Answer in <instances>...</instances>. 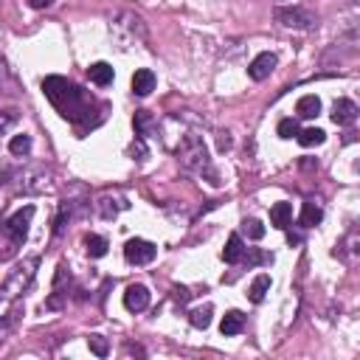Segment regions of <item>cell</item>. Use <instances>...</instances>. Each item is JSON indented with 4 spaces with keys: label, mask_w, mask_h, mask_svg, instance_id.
<instances>
[{
    "label": "cell",
    "mask_w": 360,
    "mask_h": 360,
    "mask_svg": "<svg viewBox=\"0 0 360 360\" xmlns=\"http://www.w3.org/2000/svg\"><path fill=\"white\" fill-rule=\"evenodd\" d=\"M32 220H34V205H25V208H20L17 214H12V217L6 220V234H9V239H12V248H9V251H14L17 245H23V243H25V236H28V225H32Z\"/></svg>",
    "instance_id": "5"
},
{
    "label": "cell",
    "mask_w": 360,
    "mask_h": 360,
    "mask_svg": "<svg viewBox=\"0 0 360 360\" xmlns=\"http://www.w3.org/2000/svg\"><path fill=\"white\" fill-rule=\"evenodd\" d=\"M107 239L104 236H96V234H90V236H85V251H87V256H93V259H102V256H107Z\"/></svg>",
    "instance_id": "22"
},
{
    "label": "cell",
    "mask_w": 360,
    "mask_h": 360,
    "mask_svg": "<svg viewBox=\"0 0 360 360\" xmlns=\"http://www.w3.org/2000/svg\"><path fill=\"white\" fill-rule=\"evenodd\" d=\"M279 135L282 138H295L298 135V122H295V118H282V122H279Z\"/></svg>",
    "instance_id": "27"
},
{
    "label": "cell",
    "mask_w": 360,
    "mask_h": 360,
    "mask_svg": "<svg viewBox=\"0 0 360 360\" xmlns=\"http://www.w3.org/2000/svg\"><path fill=\"white\" fill-rule=\"evenodd\" d=\"M175 155H177V164L183 172L189 175H197V177H205L212 186H220L223 180L212 164V158H208V146L203 144V138L197 133H186V135H180V144L175 149Z\"/></svg>",
    "instance_id": "2"
},
{
    "label": "cell",
    "mask_w": 360,
    "mask_h": 360,
    "mask_svg": "<svg viewBox=\"0 0 360 360\" xmlns=\"http://www.w3.org/2000/svg\"><path fill=\"white\" fill-rule=\"evenodd\" d=\"M217 149L220 153H228L231 149V133H217Z\"/></svg>",
    "instance_id": "32"
},
{
    "label": "cell",
    "mask_w": 360,
    "mask_h": 360,
    "mask_svg": "<svg viewBox=\"0 0 360 360\" xmlns=\"http://www.w3.org/2000/svg\"><path fill=\"white\" fill-rule=\"evenodd\" d=\"M113 65H107V63H96V65H90L87 68V79L93 82V85H99V87H107L110 82H113Z\"/></svg>",
    "instance_id": "20"
},
{
    "label": "cell",
    "mask_w": 360,
    "mask_h": 360,
    "mask_svg": "<svg viewBox=\"0 0 360 360\" xmlns=\"http://www.w3.org/2000/svg\"><path fill=\"white\" fill-rule=\"evenodd\" d=\"M82 205H85V197H79V200L68 197V200L59 203V212H56V220H54V234H56V236L65 234V228H68V225L76 220V214L82 212Z\"/></svg>",
    "instance_id": "8"
},
{
    "label": "cell",
    "mask_w": 360,
    "mask_h": 360,
    "mask_svg": "<svg viewBox=\"0 0 360 360\" xmlns=\"http://www.w3.org/2000/svg\"><path fill=\"white\" fill-rule=\"evenodd\" d=\"M17 122V113L14 110H0V135H6Z\"/></svg>",
    "instance_id": "28"
},
{
    "label": "cell",
    "mask_w": 360,
    "mask_h": 360,
    "mask_svg": "<svg viewBox=\"0 0 360 360\" xmlns=\"http://www.w3.org/2000/svg\"><path fill=\"white\" fill-rule=\"evenodd\" d=\"M324 220V212H321V205L318 203H313V200H307L304 205H302V214H298V225H304V228H313V225H318Z\"/></svg>",
    "instance_id": "19"
},
{
    "label": "cell",
    "mask_w": 360,
    "mask_h": 360,
    "mask_svg": "<svg viewBox=\"0 0 360 360\" xmlns=\"http://www.w3.org/2000/svg\"><path fill=\"white\" fill-rule=\"evenodd\" d=\"M158 256V248L153 245V243H146V239H130V243L124 245V259L130 262V265H138V267H144V265H149Z\"/></svg>",
    "instance_id": "7"
},
{
    "label": "cell",
    "mask_w": 360,
    "mask_h": 360,
    "mask_svg": "<svg viewBox=\"0 0 360 360\" xmlns=\"http://www.w3.org/2000/svg\"><path fill=\"white\" fill-rule=\"evenodd\" d=\"M43 93L59 110V115L68 118V122H74V124H87L90 122L93 99L87 96V90H82L79 85L68 82L65 76H48L43 82Z\"/></svg>",
    "instance_id": "1"
},
{
    "label": "cell",
    "mask_w": 360,
    "mask_h": 360,
    "mask_svg": "<svg viewBox=\"0 0 360 360\" xmlns=\"http://www.w3.org/2000/svg\"><path fill=\"white\" fill-rule=\"evenodd\" d=\"M175 298H177V302H180V304H186V302H189V298H192V293H189L186 287H175Z\"/></svg>",
    "instance_id": "33"
},
{
    "label": "cell",
    "mask_w": 360,
    "mask_h": 360,
    "mask_svg": "<svg viewBox=\"0 0 360 360\" xmlns=\"http://www.w3.org/2000/svg\"><path fill=\"white\" fill-rule=\"evenodd\" d=\"M133 127H135V135L138 138H149L153 133H158V122L146 110H138L135 118H133Z\"/></svg>",
    "instance_id": "17"
},
{
    "label": "cell",
    "mask_w": 360,
    "mask_h": 360,
    "mask_svg": "<svg viewBox=\"0 0 360 360\" xmlns=\"http://www.w3.org/2000/svg\"><path fill=\"white\" fill-rule=\"evenodd\" d=\"M48 186H51V172H45L43 166L23 175V192H28V194H32V192H45Z\"/></svg>",
    "instance_id": "13"
},
{
    "label": "cell",
    "mask_w": 360,
    "mask_h": 360,
    "mask_svg": "<svg viewBox=\"0 0 360 360\" xmlns=\"http://www.w3.org/2000/svg\"><path fill=\"white\" fill-rule=\"evenodd\" d=\"M127 208H130V200L124 194H118V192H104L96 200V214L102 220H115L122 212H127Z\"/></svg>",
    "instance_id": "6"
},
{
    "label": "cell",
    "mask_w": 360,
    "mask_h": 360,
    "mask_svg": "<svg viewBox=\"0 0 360 360\" xmlns=\"http://www.w3.org/2000/svg\"><path fill=\"white\" fill-rule=\"evenodd\" d=\"M37 267H40V256H28V259H23L20 265H14V267L9 270L6 282L0 284V293H3L6 298L23 295L28 287H32V282H34V276H37Z\"/></svg>",
    "instance_id": "4"
},
{
    "label": "cell",
    "mask_w": 360,
    "mask_h": 360,
    "mask_svg": "<svg viewBox=\"0 0 360 360\" xmlns=\"http://www.w3.org/2000/svg\"><path fill=\"white\" fill-rule=\"evenodd\" d=\"M276 54H270V51H265V54H259V56H254V63L248 65V76L254 79V82H265L270 74L276 71Z\"/></svg>",
    "instance_id": "10"
},
{
    "label": "cell",
    "mask_w": 360,
    "mask_h": 360,
    "mask_svg": "<svg viewBox=\"0 0 360 360\" xmlns=\"http://www.w3.org/2000/svg\"><path fill=\"white\" fill-rule=\"evenodd\" d=\"M333 122L338 127H352L357 122V104L349 102V99H338L335 107H333Z\"/></svg>",
    "instance_id": "12"
},
{
    "label": "cell",
    "mask_w": 360,
    "mask_h": 360,
    "mask_svg": "<svg viewBox=\"0 0 360 360\" xmlns=\"http://www.w3.org/2000/svg\"><path fill=\"white\" fill-rule=\"evenodd\" d=\"M124 307L130 313H144L149 307V290L144 284H130L124 293Z\"/></svg>",
    "instance_id": "11"
},
{
    "label": "cell",
    "mask_w": 360,
    "mask_h": 360,
    "mask_svg": "<svg viewBox=\"0 0 360 360\" xmlns=\"http://www.w3.org/2000/svg\"><path fill=\"white\" fill-rule=\"evenodd\" d=\"M90 352L93 355H99V357H107V352H110V346H107V341L102 338V335H90Z\"/></svg>",
    "instance_id": "29"
},
{
    "label": "cell",
    "mask_w": 360,
    "mask_h": 360,
    "mask_svg": "<svg viewBox=\"0 0 360 360\" xmlns=\"http://www.w3.org/2000/svg\"><path fill=\"white\" fill-rule=\"evenodd\" d=\"M9 153L12 155H17V158H25L28 153H32V135H14L12 141H9Z\"/></svg>",
    "instance_id": "26"
},
{
    "label": "cell",
    "mask_w": 360,
    "mask_h": 360,
    "mask_svg": "<svg viewBox=\"0 0 360 360\" xmlns=\"http://www.w3.org/2000/svg\"><path fill=\"white\" fill-rule=\"evenodd\" d=\"M110 34L122 48H130V45L146 40V25H144V20L138 14L122 12V14H115V20L110 23Z\"/></svg>",
    "instance_id": "3"
},
{
    "label": "cell",
    "mask_w": 360,
    "mask_h": 360,
    "mask_svg": "<svg viewBox=\"0 0 360 360\" xmlns=\"http://www.w3.org/2000/svg\"><path fill=\"white\" fill-rule=\"evenodd\" d=\"M223 259H225V265H236V262L245 259V243H243V236H239V234L228 236V243L223 248Z\"/></svg>",
    "instance_id": "15"
},
{
    "label": "cell",
    "mask_w": 360,
    "mask_h": 360,
    "mask_svg": "<svg viewBox=\"0 0 360 360\" xmlns=\"http://www.w3.org/2000/svg\"><path fill=\"white\" fill-rule=\"evenodd\" d=\"M14 318H17V310H14V313H9L6 318H0V338H3V335L9 333V329H12V324H14Z\"/></svg>",
    "instance_id": "31"
},
{
    "label": "cell",
    "mask_w": 360,
    "mask_h": 360,
    "mask_svg": "<svg viewBox=\"0 0 360 360\" xmlns=\"http://www.w3.org/2000/svg\"><path fill=\"white\" fill-rule=\"evenodd\" d=\"M276 20L287 28H302V32H307V28L315 25V14L307 12V9H276Z\"/></svg>",
    "instance_id": "9"
},
{
    "label": "cell",
    "mask_w": 360,
    "mask_h": 360,
    "mask_svg": "<svg viewBox=\"0 0 360 360\" xmlns=\"http://www.w3.org/2000/svg\"><path fill=\"white\" fill-rule=\"evenodd\" d=\"M295 113L302 118H315L321 113V99L318 96H302L298 104H295Z\"/></svg>",
    "instance_id": "23"
},
{
    "label": "cell",
    "mask_w": 360,
    "mask_h": 360,
    "mask_svg": "<svg viewBox=\"0 0 360 360\" xmlns=\"http://www.w3.org/2000/svg\"><path fill=\"white\" fill-rule=\"evenodd\" d=\"M290 220H293V205L290 203H276L273 208H270V225H273V228L287 231Z\"/></svg>",
    "instance_id": "16"
},
{
    "label": "cell",
    "mask_w": 360,
    "mask_h": 360,
    "mask_svg": "<svg viewBox=\"0 0 360 360\" xmlns=\"http://www.w3.org/2000/svg\"><path fill=\"white\" fill-rule=\"evenodd\" d=\"M245 329V315L239 313V310H231V313H225V318H223V324H220V333L225 335V338H231V335H239Z\"/></svg>",
    "instance_id": "18"
},
{
    "label": "cell",
    "mask_w": 360,
    "mask_h": 360,
    "mask_svg": "<svg viewBox=\"0 0 360 360\" xmlns=\"http://www.w3.org/2000/svg\"><path fill=\"white\" fill-rule=\"evenodd\" d=\"M243 231H245L251 239H262V236H265V225H262L259 220H245V223H243Z\"/></svg>",
    "instance_id": "30"
},
{
    "label": "cell",
    "mask_w": 360,
    "mask_h": 360,
    "mask_svg": "<svg viewBox=\"0 0 360 360\" xmlns=\"http://www.w3.org/2000/svg\"><path fill=\"white\" fill-rule=\"evenodd\" d=\"M32 9H48V6H54V0H25Z\"/></svg>",
    "instance_id": "34"
},
{
    "label": "cell",
    "mask_w": 360,
    "mask_h": 360,
    "mask_svg": "<svg viewBox=\"0 0 360 360\" xmlns=\"http://www.w3.org/2000/svg\"><path fill=\"white\" fill-rule=\"evenodd\" d=\"M298 144H302V146H321L324 144V138H326V133L324 130H318V127H307V130H298Z\"/></svg>",
    "instance_id": "24"
},
{
    "label": "cell",
    "mask_w": 360,
    "mask_h": 360,
    "mask_svg": "<svg viewBox=\"0 0 360 360\" xmlns=\"http://www.w3.org/2000/svg\"><path fill=\"white\" fill-rule=\"evenodd\" d=\"M267 290H270V276L262 273V276H256V279L251 282V287H248V298H251L254 304H262V302H265V295H267Z\"/></svg>",
    "instance_id": "21"
},
{
    "label": "cell",
    "mask_w": 360,
    "mask_h": 360,
    "mask_svg": "<svg viewBox=\"0 0 360 360\" xmlns=\"http://www.w3.org/2000/svg\"><path fill=\"white\" fill-rule=\"evenodd\" d=\"M155 90V74L149 71V68H141V71H135V76H133V93L135 96H149Z\"/></svg>",
    "instance_id": "14"
},
{
    "label": "cell",
    "mask_w": 360,
    "mask_h": 360,
    "mask_svg": "<svg viewBox=\"0 0 360 360\" xmlns=\"http://www.w3.org/2000/svg\"><path fill=\"white\" fill-rule=\"evenodd\" d=\"M212 304H205V307H197V310H192L189 313V321H192V326L194 329H208V324H212Z\"/></svg>",
    "instance_id": "25"
}]
</instances>
